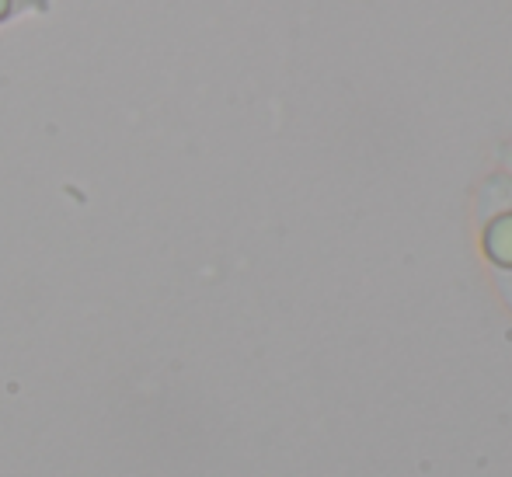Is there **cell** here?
<instances>
[{
	"instance_id": "obj_2",
	"label": "cell",
	"mask_w": 512,
	"mask_h": 477,
	"mask_svg": "<svg viewBox=\"0 0 512 477\" xmlns=\"http://www.w3.org/2000/svg\"><path fill=\"white\" fill-rule=\"evenodd\" d=\"M49 0H0V28L14 25L21 18H35V14H46Z\"/></svg>"
},
{
	"instance_id": "obj_3",
	"label": "cell",
	"mask_w": 512,
	"mask_h": 477,
	"mask_svg": "<svg viewBox=\"0 0 512 477\" xmlns=\"http://www.w3.org/2000/svg\"><path fill=\"white\" fill-rule=\"evenodd\" d=\"M495 289H499V296L506 300V307L512 310V279H495Z\"/></svg>"
},
{
	"instance_id": "obj_1",
	"label": "cell",
	"mask_w": 512,
	"mask_h": 477,
	"mask_svg": "<svg viewBox=\"0 0 512 477\" xmlns=\"http://www.w3.org/2000/svg\"><path fill=\"white\" fill-rule=\"evenodd\" d=\"M474 234L495 279H512V175L492 171L474 192Z\"/></svg>"
},
{
	"instance_id": "obj_4",
	"label": "cell",
	"mask_w": 512,
	"mask_h": 477,
	"mask_svg": "<svg viewBox=\"0 0 512 477\" xmlns=\"http://www.w3.org/2000/svg\"><path fill=\"white\" fill-rule=\"evenodd\" d=\"M499 161H502V171H506V175H512V140H509V143H502Z\"/></svg>"
}]
</instances>
